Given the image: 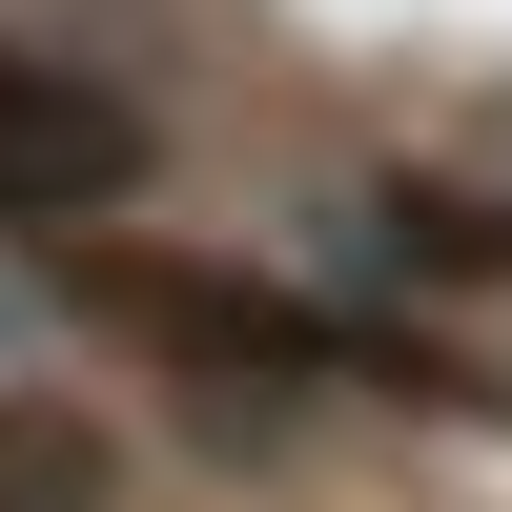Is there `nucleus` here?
<instances>
[{"label":"nucleus","instance_id":"obj_1","mask_svg":"<svg viewBox=\"0 0 512 512\" xmlns=\"http://www.w3.org/2000/svg\"><path fill=\"white\" fill-rule=\"evenodd\" d=\"M123 164H144V123H123L103 82H62V62H0V226H41V205H103Z\"/></svg>","mask_w":512,"mask_h":512},{"label":"nucleus","instance_id":"obj_2","mask_svg":"<svg viewBox=\"0 0 512 512\" xmlns=\"http://www.w3.org/2000/svg\"><path fill=\"white\" fill-rule=\"evenodd\" d=\"M82 492H103L82 431H0V512H82Z\"/></svg>","mask_w":512,"mask_h":512},{"label":"nucleus","instance_id":"obj_3","mask_svg":"<svg viewBox=\"0 0 512 512\" xmlns=\"http://www.w3.org/2000/svg\"><path fill=\"white\" fill-rule=\"evenodd\" d=\"M410 267H492L512 287V205H410Z\"/></svg>","mask_w":512,"mask_h":512}]
</instances>
